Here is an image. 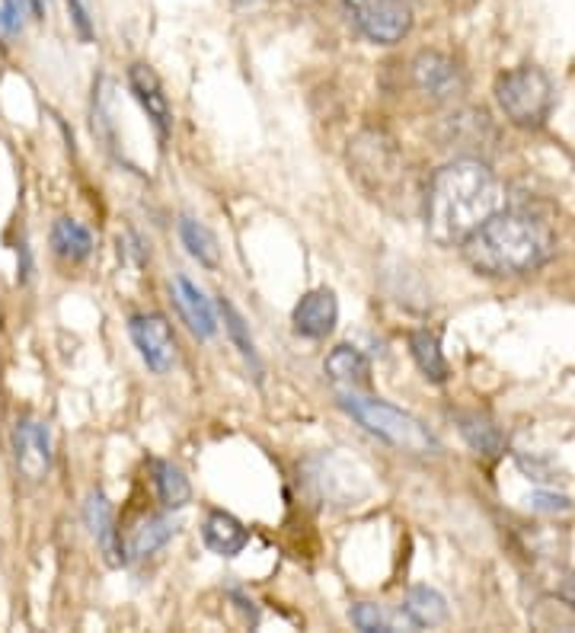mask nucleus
Returning a JSON list of instances; mask_svg holds the SVG:
<instances>
[{"mask_svg":"<svg viewBox=\"0 0 575 633\" xmlns=\"http://www.w3.org/2000/svg\"><path fill=\"white\" fill-rule=\"evenodd\" d=\"M502 205L496 173L474 157L454 160L431 176L426 195V228L435 244H464Z\"/></svg>","mask_w":575,"mask_h":633,"instance_id":"obj_1","label":"nucleus"},{"mask_svg":"<svg viewBox=\"0 0 575 633\" xmlns=\"http://www.w3.org/2000/svg\"><path fill=\"white\" fill-rule=\"evenodd\" d=\"M553 253L550 231L525 211H496L464 241L467 263L482 276H525Z\"/></svg>","mask_w":575,"mask_h":633,"instance_id":"obj_2","label":"nucleus"},{"mask_svg":"<svg viewBox=\"0 0 575 633\" xmlns=\"http://www.w3.org/2000/svg\"><path fill=\"white\" fill-rule=\"evenodd\" d=\"M339 403L371 436H378V439L400 448V451H409V454H435L438 451V441H435L429 429L413 413H406V410H400L387 400L368 397L362 390H339Z\"/></svg>","mask_w":575,"mask_h":633,"instance_id":"obj_3","label":"nucleus"},{"mask_svg":"<svg viewBox=\"0 0 575 633\" xmlns=\"http://www.w3.org/2000/svg\"><path fill=\"white\" fill-rule=\"evenodd\" d=\"M496 99L509 122L522 129H537L553 109V84L540 68H515L496 81Z\"/></svg>","mask_w":575,"mask_h":633,"instance_id":"obj_4","label":"nucleus"},{"mask_svg":"<svg viewBox=\"0 0 575 633\" xmlns=\"http://www.w3.org/2000/svg\"><path fill=\"white\" fill-rule=\"evenodd\" d=\"M342 3L355 29L378 46H396L413 29L409 0H342Z\"/></svg>","mask_w":575,"mask_h":633,"instance_id":"obj_5","label":"nucleus"},{"mask_svg":"<svg viewBox=\"0 0 575 633\" xmlns=\"http://www.w3.org/2000/svg\"><path fill=\"white\" fill-rule=\"evenodd\" d=\"M129 330H132V340L138 345V352H142V358L147 362L150 372L163 375V372L173 368L176 340H173V330H170L163 314H138V317H132Z\"/></svg>","mask_w":575,"mask_h":633,"instance_id":"obj_6","label":"nucleus"},{"mask_svg":"<svg viewBox=\"0 0 575 633\" xmlns=\"http://www.w3.org/2000/svg\"><path fill=\"white\" fill-rule=\"evenodd\" d=\"M13 458L16 467L26 480H42L51 471V436L46 423L36 419H20L13 426Z\"/></svg>","mask_w":575,"mask_h":633,"instance_id":"obj_7","label":"nucleus"},{"mask_svg":"<svg viewBox=\"0 0 575 633\" xmlns=\"http://www.w3.org/2000/svg\"><path fill=\"white\" fill-rule=\"evenodd\" d=\"M413 81L416 87L431 99H454L457 94H464V77L461 68L441 54V51H419L413 61Z\"/></svg>","mask_w":575,"mask_h":633,"instance_id":"obj_8","label":"nucleus"},{"mask_svg":"<svg viewBox=\"0 0 575 633\" xmlns=\"http://www.w3.org/2000/svg\"><path fill=\"white\" fill-rule=\"evenodd\" d=\"M291 320H294V330H297L301 337H307V340H323V337L333 333L335 320H339V301H335V294L330 292V289L307 292L301 301H297Z\"/></svg>","mask_w":575,"mask_h":633,"instance_id":"obj_9","label":"nucleus"},{"mask_svg":"<svg viewBox=\"0 0 575 633\" xmlns=\"http://www.w3.org/2000/svg\"><path fill=\"white\" fill-rule=\"evenodd\" d=\"M129 87H132V97L138 99V106L147 112L150 125L157 129V135L167 138L173 115H170V99L160 87V77L147 64H132L129 68Z\"/></svg>","mask_w":575,"mask_h":633,"instance_id":"obj_10","label":"nucleus"},{"mask_svg":"<svg viewBox=\"0 0 575 633\" xmlns=\"http://www.w3.org/2000/svg\"><path fill=\"white\" fill-rule=\"evenodd\" d=\"M84 515H87L90 535L96 537V544H99V550H102V557H106V563H109V567H122V563H125V553H122V540H119V528H115V515H112L109 499H106L99 489H94V492L87 496Z\"/></svg>","mask_w":575,"mask_h":633,"instance_id":"obj_11","label":"nucleus"},{"mask_svg":"<svg viewBox=\"0 0 575 633\" xmlns=\"http://www.w3.org/2000/svg\"><path fill=\"white\" fill-rule=\"evenodd\" d=\"M173 297H176V307L183 314V320L189 324V330L198 337V340H211L215 330H218V320H215V307L211 301L205 297V292L186 279V276H176L173 279Z\"/></svg>","mask_w":575,"mask_h":633,"instance_id":"obj_12","label":"nucleus"},{"mask_svg":"<svg viewBox=\"0 0 575 633\" xmlns=\"http://www.w3.org/2000/svg\"><path fill=\"white\" fill-rule=\"evenodd\" d=\"M323 372L335 390H365L371 385V362L352 345H335L323 362Z\"/></svg>","mask_w":575,"mask_h":633,"instance_id":"obj_13","label":"nucleus"},{"mask_svg":"<svg viewBox=\"0 0 575 633\" xmlns=\"http://www.w3.org/2000/svg\"><path fill=\"white\" fill-rule=\"evenodd\" d=\"M201 535H205V544L215 553H221V557H237V553H243V547L249 544V532L243 528V522L234 519L231 512H221V509L208 512Z\"/></svg>","mask_w":575,"mask_h":633,"instance_id":"obj_14","label":"nucleus"},{"mask_svg":"<svg viewBox=\"0 0 575 633\" xmlns=\"http://www.w3.org/2000/svg\"><path fill=\"white\" fill-rule=\"evenodd\" d=\"M51 249L64 263H84L94 253V234L74 218H58L51 228Z\"/></svg>","mask_w":575,"mask_h":633,"instance_id":"obj_15","label":"nucleus"},{"mask_svg":"<svg viewBox=\"0 0 575 633\" xmlns=\"http://www.w3.org/2000/svg\"><path fill=\"white\" fill-rule=\"evenodd\" d=\"M403 611L409 618L413 628H438L448 621V601L441 592H435L429 585H416L409 588L406 601H403Z\"/></svg>","mask_w":575,"mask_h":633,"instance_id":"obj_16","label":"nucleus"},{"mask_svg":"<svg viewBox=\"0 0 575 633\" xmlns=\"http://www.w3.org/2000/svg\"><path fill=\"white\" fill-rule=\"evenodd\" d=\"M150 471H154L157 496H160V502H163L167 509H183V506H189L192 499L189 480L183 477V471H180L176 464H170V461H154Z\"/></svg>","mask_w":575,"mask_h":633,"instance_id":"obj_17","label":"nucleus"},{"mask_svg":"<svg viewBox=\"0 0 575 633\" xmlns=\"http://www.w3.org/2000/svg\"><path fill=\"white\" fill-rule=\"evenodd\" d=\"M180 238H183V246L189 249V256H195L201 266L215 269L221 263V246H218V238L211 234V228H205L201 221L195 218H180Z\"/></svg>","mask_w":575,"mask_h":633,"instance_id":"obj_18","label":"nucleus"},{"mask_svg":"<svg viewBox=\"0 0 575 633\" xmlns=\"http://www.w3.org/2000/svg\"><path fill=\"white\" fill-rule=\"evenodd\" d=\"M409 349H413V358H416V365L423 368V375L435 381V385H441V381H448V362H444V355H441V342L435 333L429 330H416L413 337H409Z\"/></svg>","mask_w":575,"mask_h":633,"instance_id":"obj_19","label":"nucleus"},{"mask_svg":"<svg viewBox=\"0 0 575 633\" xmlns=\"http://www.w3.org/2000/svg\"><path fill=\"white\" fill-rule=\"evenodd\" d=\"M173 535H176V525L167 515H154V519H147V522H142L135 528V535H132V553L135 557H150V553H157Z\"/></svg>","mask_w":575,"mask_h":633,"instance_id":"obj_20","label":"nucleus"},{"mask_svg":"<svg viewBox=\"0 0 575 633\" xmlns=\"http://www.w3.org/2000/svg\"><path fill=\"white\" fill-rule=\"evenodd\" d=\"M461 433H464V439L470 441V448L479 451V454H499V448H502V436H499V429L486 419V416H479V413H464L461 416Z\"/></svg>","mask_w":575,"mask_h":633,"instance_id":"obj_21","label":"nucleus"},{"mask_svg":"<svg viewBox=\"0 0 575 633\" xmlns=\"http://www.w3.org/2000/svg\"><path fill=\"white\" fill-rule=\"evenodd\" d=\"M42 3L39 0H0V36L13 39L23 33L26 20H39Z\"/></svg>","mask_w":575,"mask_h":633,"instance_id":"obj_22","label":"nucleus"},{"mask_svg":"<svg viewBox=\"0 0 575 633\" xmlns=\"http://www.w3.org/2000/svg\"><path fill=\"white\" fill-rule=\"evenodd\" d=\"M218 307H221V314H224V327H228V333H231V340L237 342V349L249 358V362H256V345H253V337H249V330H246V320L240 317V311L231 304V301H218Z\"/></svg>","mask_w":575,"mask_h":633,"instance_id":"obj_23","label":"nucleus"},{"mask_svg":"<svg viewBox=\"0 0 575 633\" xmlns=\"http://www.w3.org/2000/svg\"><path fill=\"white\" fill-rule=\"evenodd\" d=\"M352 624H355L358 631L368 633L390 631L387 621H383V614L378 611V605H355V608H352Z\"/></svg>","mask_w":575,"mask_h":633,"instance_id":"obj_24","label":"nucleus"},{"mask_svg":"<svg viewBox=\"0 0 575 633\" xmlns=\"http://www.w3.org/2000/svg\"><path fill=\"white\" fill-rule=\"evenodd\" d=\"M68 10H71V20H74V26H77L81 39H84V42H90V39H94V23H90V13H87L84 0H68Z\"/></svg>","mask_w":575,"mask_h":633,"instance_id":"obj_25","label":"nucleus"},{"mask_svg":"<svg viewBox=\"0 0 575 633\" xmlns=\"http://www.w3.org/2000/svg\"><path fill=\"white\" fill-rule=\"evenodd\" d=\"M530 506L540 509V512H570L573 509V502L566 496H553V492H534Z\"/></svg>","mask_w":575,"mask_h":633,"instance_id":"obj_26","label":"nucleus"},{"mask_svg":"<svg viewBox=\"0 0 575 633\" xmlns=\"http://www.w3.org/2000/svg\"><path fill=\"white\" fill-rule=\"evenodd\" d=\"M234 3H237V7H246V10H249V7H256V3H262V0H234Z\"/></svg>","mask_w":575,"mask_h":633,"instance_id":"obj_27","label":"nucleus"}]
</instances>
